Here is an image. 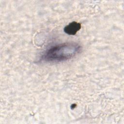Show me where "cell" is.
<instances>
[{
    "label": "cell",
    "instance_id": "obj_1",
    "mask_svg": "<svg viewBox=\"0 0 124 124\" xmlns=\"http://www.w3.org/2000/svg\"><path fill=\"white\" fill-rule=\"evenodd\" d=\"M81 46L77 44H60L51 47L43 54L41 59L46 62H61L74 57L80 52Z\"/></svg>",
    "mask_w": 124,
    "mask_h": 124
},
{
    "label": "cell",
    "instance_id": "obj_2",
    "mask_svg": "<svg viewBox=\"0 0 124 124\" xmlns=\"http://www.w3.org/2000/svg\"><path fill=\"white\" fill-rule=\"evenodd\" d=\"M81 28V24L79 23L74 21L69 23L64 28V32L69 34L74 35Z\"/></svg>",
    "mask_w": 124,
    "mask_h": 124
}]
</instances>
